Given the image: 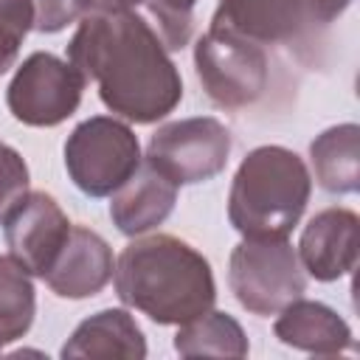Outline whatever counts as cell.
Masks as SVG:
<instances>
[{
  "mask_svg": "<svg viewBox=\"0 0 360 360\" xmlns=\"http://www.w3.org/2000/svg\"><path fill=\"white\" fill-rule=\"evenodd\" d=\"M68 62L129 124H155L183 98V79L155 28L135 11H93L68 42Z\"/></svg>",
  "mask_w": 360,
  "mask_h": 360,
  "instance_id": "1",
  "label": "cell"
},
{
  "mask_svg": "<svg viewBox=\"0 0 360 360\" xmlns=\"http://www.w3.org/2000/svg\"><path fill=\"white\" fill-rule=\"evenodd\" d=\"M118 298L160 326H180L217 301L208 259L172 233H152L129 242L115 259Z\"/></svg>",
  "mask_w": 360,
  "mask_h": 360,
  "instance_id": "2",
  "label": "cell"
},
{
  "mask_svg": "<svg viewBox=\"0 0 360 360\" xmlns=\"http://www.w3.org/2000/svg\"><path fill=\"white\" fill-rule=\"evenodd\" d=\"M307 163L287 146H256L239 163L228 191V219L245 239H287L309 202Z\"/></svg>",
  "mask_w": 360,
  "mask_h": 360,
  "instance_id": "3",
  "label": "cell"
},
{
  "mask_svg": "<svg viewBox=\"0 0 360 360\" xmlns=\"http://www.w3.org/2000/svg\"><path fill=\"white\" fill-rule=\"evenodd\" d=\"M228 287L253 315H276L307 290V273L287 239H242L228 259Z\"/></svg>",
  "mask_w": 360,
  "mask_h": 360,
  "instance_id": "4",
  "label": "cell"
},
{
  "mask_svg": "<svg viewBox=\"0 0 360 360\" xmlns=\"http://www.w3.org/2000/svg\"><path fill=\"white\" fill-rule=\"evenodd\" d=\"M141 160L138 135L112 115L82 121L65 141V169L87 197H110L135 174Z\"/></svg>",
  "mask_w": 360,
  "mask_h": 360,
  "instance_id": "5",
  "label": "cell"
},
{
  "mask_svg": "<svg viewBox=\"0 0 360 360\" xmlns=\"http://www.w3.org/2000/svg\"><path fill=\"white\" fill-rule=\"evenodd\" d=\"M194 68L205 96L222 110L256 104L270 79L267 53L259 42L211 25L194 45Z\"/></svg>",
  "mask_w": 360,
  "mask_h": 360,
  "instance_id": "6",
  "label": "cell"
},
{
  "mask_svg": "<svg viewBox=\"0 0 360 360\" xmlns=\"http://www.w3.org/2000/svg\"><path fill=\"white\" fill-rule=\"evenodd\" d=\"M352 0H219L211 28H222L259 45L307 39L332 25Z\"/></svg>",
  "mask_w": 360,
  "mask_h": 360,
  "instance_id": "7",
  "label": "cell"
},
{
  "mask_svg": "<svg viewBox=\"0 0 360 360\" xmlns=\"http://www.w3.org/2000/svg\"><path fill=\"white\" fill-rule=\"evenodd\" d=\"M228 155V127L211 115H194L158 127V132L149 138L143 160L180 188L217 177L225 169Z\"/></svg>",
  "mask_w": 360,
  "mask_h": 360,
  "instance_id": "8",
  "label": "cell"
},
{
  "mask_svg": "<svg viewBox=\"0 0 360 360\" xmlns=\"http://www.w3.org/2000/svg\"><path fill=\"white\" fill-rule=\"evenodd\" d=\"M84 84V76L70 62L48 51H37L8 82L6 104L25 127H56L79 110Z\"/></svg>",
  "mask_w": 360,
  "mask_h": 360,
  "instance_id": "9",
  "label": "cell"
},
{
  "mask_svg": "<svg viewBox=\"0 0 360 360\" xmlns=\"http://www.w3.org/2000/svg\"><path fill=\"white\" fill-rule=\"evenodd\" d=\"M3 228L8 256H14L31 276L45 278L70 233V219L51 194L28 191V197L11 211Z\"/></svg>",
  "mask_w": 360,
  "mask_h": 360,
  "instance_id": "10",
  "label": "cell"
},
{
  "mask_svg": "<svg viewBox=\"0 0 360 360\" xmlns=\"http://www.w3.org/2000/svg\"><path fill=\"white\" fill-rule=\"evenodd\" d=\"M360 250V219L352 208H323L318 211L295 248L304 273L315 281H338L349 276L357 264Z\"/></svg>",
  "mask_w": 360,
  "mask_h": 360,
  "instance_id": "11",
  "label": "cell"
},
{
  "mask_svg": "<svg viewBox=\"0 0 360 360\" xmlns=\"http://www.w3.org/2000/svg\"><path fill=\"white\" fill-rule=\"evenodd\" d=\"M112 270L115 259L107 239L87 225H70L59 256L45 273V284L59 298L82 301L98 295L110 284Z\"/></svg>",
  "mask_w": 360,
  "mask_h": 360,
  "instance_id": "12",
  "label": "cell"
},
{
  "mask_svg": "<svg viewBox=\"0 0 360 360\" xmlns=\"http://www.w3.org/2000/svg\"><path fill=\"white\" fill-rule=\"evenodd\" d=\"M276 315L278 318L273 323V332L290 349L321 354V357H335L354 346L352 326L332 307L321 301L295 298Z\"/></svg>",
  "mask_w": 360,
  "mask_h": 360,
  "instance_id": "13",
  "label": "cell"
},
{
  "mask_svg": "<svg viewBox=\"0 0 360 360\" xmlns=\"http://www.w3.org/2000/svg\"><path fill=\"white\" fill-rule=\"evenodd\" d=\"M110 202V219L124 236H141L158 228L177 202V186L166 180L155 166L141 160L135 174L121 183Z\"/></svg>",
  "mask_w": 360,
  "mask_h": 360,
  "instance_id": "14",
  "label": "cell"
},
{
  "mask_svg": "<svg viewBox=\"0 0 360 360\" xmlns=\"http://www.w3.org/2000/svg\"><path fill=\"white\" fill-rule=\"evenodd\" d=\"M59 354L68 360H143L146 338L127 309H101L73 329Z\"/></svg>",
  "mask_w": 360,
  "mask_h": 360,
  "instance_id": "15",
  "label": "cell"
},
{
  "mask_svg": "<svg viewBox=\"0 0 360 360\" xmlns=\"http://www.w3.org/2000/svg\"><path fill=\"white\" fill-rule=\"evenodd\" d=\"M315 183L329 194H354L360 188V127L346 121L323 129L309 143Z\"/></svg>",
  "mask_w": 360,
  "mask_h": 360,
  "instance_id": "16",
  "label": "cell"
},
{
  "mask_svg": "<svg viewBox=\"0 0 360 360\" xmlns=\"http://www.w3.org/2000/svg\"><path fill=\"white\" fill-rule=\"evenodd\" d=\"M248 349V335L239 321L219 309H205L180 323L174 335V352L180 357H245Z\"/></svg>",
  "mask_w": 360,
  "mask_h": 360,
  "instance_id": "17",
  "label": "cell"
},
{
  "mask_svg": "<svg viewBox=\"0 0 360 360\" xmlns=\"http://www.w3.org/2000/svg\"><path fill=\"white\" fill-rule=\"evenodd\" d=\"M37 315V292L31 273L14 259L0 256V343L20 340Z\"/></svg>",
  "mask_w": 360,
  "mask_h": 360,
  "instance_id": "18",
  "label": "cell"
},
{
  "mask_svg": "<svg viewBox=\"0 0 360 360\" xmlns=\"http://www.w3.org/2000/svg\"><path fill=\"white\" fill-rule=\"evenodd\" d=\"M200 0H143L149 17L155 20V34L166 51H180L194 34V6Z\"/></svg>",
  "mask_w": 360,
  "mask_h": 360,
  "instance_id": "19",
  "label": "cell"
},
{
  "mask_svg": "<svg viewBox=\"0 0 360 360\" xmlns=\"http://www.w3.org/2000/svg\"><path fill=\"white\" fill-rule=\"evenodd\" d=\"M34 28L31 0H0V76L14 65L22 39Z\"/></svg>",
  "mask_w": 360,
  "mask_h": 360,
  "instance_id": "20",
  "label": "cell"
},
{
  "mask_svg": "<svg viewBox=\"0 0 360 360\" xmlns=\"http://www.w3.org/2000/svg\"><path fill=\"white\" fill-rule=\"evenodd\" d=\"M31 174L22 155L0 141V225L11 217V211L28 197Z\"/></svg>",
  "mask_w": 360,
  "mask_h": 360,
  "instance_id": "21",
  "label": "cell"
},
{
  "mask_svg": "<svg viewBox=\"0 0 360 360\" xmlns=\"http://www.w3.org/2000/svg\"><path fill=\"white\" fill-rule=\"evenodd\" d=\"M31 6L34 31L39 34H59L93 11V0H31Z\"/></svg>",
  "mask_w": 360,
  "mask_h": 360,
  "instance_id": "22",
  "label": "cell"
},
{
  "mask_svg": "<svg viewBox=\"0 0 360 360\" xmlns=\"http://www.w3.org/2000/svg\"><path fill=\"white\" fill-rule=\"evenodd\" d=\"M141 3L143 0H93V8L96 11H132Z\"/></svg>",
  "mask_w": 360,
  "mask_h": 360,
  "instance_id": "23",
  "label": "cell"
},
{
  "mask_svg": "<svg viewBox=\"0 0 360 360\" xmlns=\"http://www.w3.org/2000/svg\"><path fill=\"white\" fill-rule=\"evenodd\" d=\"M0 352H3V343H0Z\"/></svg>",
  "mask_w": 360,
  "mask_h": 360,
  "instance_id": "24",
  "label": "cell"
}]
</instances>
